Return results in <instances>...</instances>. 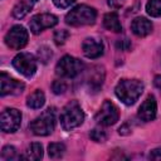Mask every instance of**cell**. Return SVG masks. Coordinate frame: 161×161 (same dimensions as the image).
Returning <instances> with one entry per match:
<instances>
[{"instance_id": "cell-1", "label": "cell", "mask_w": 161, "mask_h": 161, "mask_svg": "<svg viewBox=\"0 0 161 161\" xmlns=\"http://www.w3.org/2000/svg\"><path fill=\"white\" fill-rule=\"evenodd\" d=\"M142 92L143 83L138 79H121L114 88L117 98L127 106L133 104L140 98Z\"/></svg>"}, {"instance_id": "cell-2", "label": "cell", "mask_w": 161, "mask_h": 161, "mask_svg": "<svg viewBox=\"0 0 161 161\" xmlns=\"http://www.w3.org/2000/svg\"><path fill=\"white\" fill-rule=\"evenodd\" d=\"M84 121V113L77 101H70L60 112V125L64 131H70L80 126Z\"/></svg>"}, {"instance_id": "cell-3", "label": "cell", "mask_w": 161, "mask_h": 161, "mask_svg": "<svg viewBox=\"0 0 161 161\" xmlns=\"http://www.w3.org/2000/svg\"><path fill=\"white\" fill-rule=\"evenodd\" d=\"M97 11L88 5H77L65 15V23L70 26H84L94 24Z\"/></svg>"}, {"instance_id": "cell-4", "label": "cell", "mask_w": 161, "mask_h": 161, "mask_svg": "<svg viewBox=\"0 0 161 161\" xmlns=\"http://www.w3.org/2000/svg\"><path fill=\"white\" fill-rule=\"evenodd\" d=\"M55 127V109L48 108L39 117L30 122L29 128L36 136H48Z\"/></svg>"}, {"instance_id": "cell-5", "label": "cell", "mask_w": 161, "mask_h": 161, "mask_svg": "<svg viewBox=\"0 0 161 161\" xmlns=\"http://www.w3.org/2000/svg\"><path fill=\"white\" fill-rule=\"evenodd\" d=\"M83 63L70 55H64L55 65V73L63 78H74L83 70Z\"/></svg>"}, {"instance_id": "cell-6", "label": "cell", "mask_w": 161, "mask_h": 161, "mask_svg": "<svg viewBox=\"0 0 161 161\" xmlns=\"http://www.w3.org/2000/svg\"><path fill=\"white\" fill-rule=\"evenodd\" d=\"M13 67L24 77L30 78L36 72V60L30 53H19L13 59Z\"/></svg>"}, {"instance_id": "cell-7", "label": "cell", "mask_w": 161, "mask_h": 161, "mask_svg": "<svg viewBox=\"0 0 161 161\" xmlns=\"http://www.w3.org/2000/svg\"><path fill=\"white\" fill-rule=\"evenodd\" d=\"M28 31L24 26L21 25H14L5 35V43L9 48L11 49H21L26 45L28 43Z\"/></svg>"}, {"instance_id": "cell-8", "label": "cell", "mask_w": 161, "mask_h": 161, "mask_svg": "<svg viewBox=\"0 0 161 161\" xmlns=\"http://www.w3.org/2000/svg\"><path fill=\"white\" fill-rule=\"evenodd\" d=\"M118 108L111 101H104L101 109L96 114V121L102 126H111L118 121Z\"/></svg>"}, {"instance_id": "cell-9", "label": "cell", "mask_w": 161, "mask_h": 161, "mask_svg": "<svg viewBox=\"0 0 161 161\" xmlns=\"http://www.w3.org/2000/svg\"><path fill=\"white\" fill-rule=\"evenodd\" d=\"M21 113L15 108H6L0 116V127L4 132H15L20 127Z\"/></svg>"}, {"instance_id": "cell-10", "label": "cell", "mask_w": 161, "mask_h": 161, "mask_svg": "<svg viewBox=\"0 0 161 161\" xmlns=\"http://www.w3.org/2000/svg\"><path fill=\"white\" fill-rule=\"evenodd\" d=\"M57 23H58V18L55 15L44 13V14L34 15L31 18L30 23H29V26H30L31 33L39 34L44 29H48V28H52V26L57 25Z\"/></svg>"}, {"instance_id": "cell-11", "label": "cell", "mask_w": 161, "mask_h": 161, "mask_svg": "<svg viewBox=\"0 0 161 161\" xmlns=\"http://www.w3.org/2000/svg\"><path fill=\"white\" fill-rule=\"evenodd\" d=\"M24 83L20 80H16L8 75L6 73H1L0 75V94L6 96V94H19L24 91Z\"/></svg>"}, {"instance_id": "cell-12", "label": "cell", "mask_w": 161, "mask_h": 161, "mask_svg": "<svg viewBox=\"0 0 161 161\" xmlns=\"http://www.w3.org/2000/svg\"><path fill=\"white\" fill-rule=\"evenodd\" d=\"M83 54L89 59L99 58L103 54V43L94 38H87L82 43Z\"/></svg>"}, {"instance_id": "cell-13", "label": "cell", "mask_w": 161, "mask_h": 161, "mask_svg": "<svg viewBox=\"0 0 161 161\" xmlns=\"http://www.w3.org/2000/svg\"><path fill=\"white\" fill-rule=\"evenodd\" d=\"M156 112H157L156 99L153 96H148L138 108V118L145 122L152 121L156 117Z\"/></svg>"}, {"instance_id": "cell-14", "label": "cell", "mask_w": 161, "mask_h": 161, "mask_svg": "<svg viewBox=\"0 0 161 161\" xmlns=\"http://www.w3.org/2000/svg\"><path fill=\"white\" fill-rule=\"evenodd\" d=\"M131 30H132V33L135 35H137L140 38H143V36L148 35L152 31V24L146 18L138 16V18H135L132 20V23H131Z\"/></svg>"}, {"instance_id": "cell-15", "label": "cell", "mask_w": 161, "mask_h": 161, "mask_svg": "<svg viewBox=\"0 0 161 161\" xmlns=\"http://www.w3.org/2000/svg\"><path fill=\"white\" fill-rule=\"evenodd\" d=\"M103 25L106 29H108L109 31L113 33H119L122 30V25L119 21V18L117 15V13L112 11V13H107L103 18Z\"/></svg>"}, {"instance_id": "cell-16", "label": "cell", "mask_w": 161, "mask_h": 161, "mask_svg": "<svg viewBox=\"0 0 161 161\" xmlns=\"http://www.w3.org/2000/svg\"><path fill=\"white\" fill-rule=\"evenodd\" d=\"M44 103H45V96L42 91H35L26 98V106L33 109H38L43 107Z\"/></svg>"}, {"instance_id": "cell-17", "label": "cell", "mask_w": 161, "mask_h": 161, "mask_svg": "<svg viewBox=\"0 0 161 161\" xmlns=\"http://www.w3.org/2000/svg\"><path fill=\"white\" fill-rule=\"evenodd\" d=\"M33 5L30 1H26V0H21L19 1L14 8H13V16L16 18V19H21L24 18L30 10H31Z\"/></svg>"}, {"instance_id": "cell-18", "label": "cell", "mask_w": 161, "mask_h": 161, "mask_svg": "<svg viewBox=\"0 0 161 161\" xmlns=\"http://www.w3.org/2000/svg\"><path fill=\"white\" fill-rule=\"evenodd\" d=\"M42 157H43V146L38 142L31 143L25 152V158L35 161V160H40Z\"/></svg>"}, {"instance_id": "cell-19", "label": "cell", "mask_w": 161, "mask_h": 161, "mask_svg": "<svg viewBox=\"0 0 161 161\" xmlns=\"http://www.w3.org/2000/svg\"><path fill=\"white\" fill-rule=\"evenodd\" d=\"M64 152H65V146L63 143L54 142L48 146V155L52 158H59L64 155Z\"/></svg>"}, {"instance_id": "cell-20", "label": "cell", "mask_w": 161, "mask_h": 161, "mask_svg": "<svg viewBox=\"0 0 161 161\" xmlns=\"http://www.w3.org/2000/svg\"><path fill=\"white\" fill-rule=\"evenodd\" d=\"M146 11L150 16H161V0H148L146 4Z\"/></svg>"}, {"instance_id": "cell-21", "label": "cell", "mask_w": 161, "mask_h": 161, "mask_svg": "<svg viewBox=\"0 0 161 161\" xmlns=\"http://www.w3.org/2000/svg\"><path fill=\"white\" fill-rule=\"evenodd\" d=\"M89 136H91V138H92L93 141H96V142H103V141H106V138H107L106 131H103V130H101V128H93V130L91 131Z\"/></svg>"}, {"instance_id": "cell-22", "label": "cell", "mask_w": 161, "mask_h": 161, "mask_svg": "<svg viewBox=\"0 0 161 161\" xmlns=\"http://www.w3.org/2000/svg\"><path fill=\"white\" fill-rule=\"evenodd\" d=\"M68 38H69V33L67 30H64V29L58 30L54 34V42H55L57 45H63Z\"/></svg>"}, {"instance_id": "cell-23", "label": "cell", "mask_w": 161, "mask_h": 161, "mask_svg": "<svg viewBox=\"0 0 161 161\" xmlns=\"http://www.w3.org/2000/svg\"><path fill=\"white\" fill-rule=\"evenodd\" d=\"M15 155H16V151H15V148L13 146H5L3 148V151H1V157L4 160H8V161L15 158Z\"/></svg>"}, {"instance_id": "cell-24", "label": "cell", "mask_w": 161, "mask_h": 161, "mask_svg": "<svg viewBox=\"0 0 161 161\" xmlns=\"http://www.w3.org/2000/svg\"><path fill=\"white\" fill-rule=\"evenodd\" d=\"M65 89H67V84L63 80H55L53 83V91L55 94H62L65 92Z\"/></svg>"}, {"instance_id": "cell-25", "label": "cell", "mask_w": 161, "mask_h": 161, "mask_svg": "<svg viewBox=\"0 0 161 161\" xmlns=\"http://www.w3.org/2000/svg\"><path fill=\"white\" fill-rule=\"evenodd\" d=\"M38 54H39L40 60H42V62H44V63H45V62L52 57V52H50V50H49V48H47V47H42V48H39Z\"/></svg>"}, {"instance_id": "cell-26", "label": "cell", "mask_w": 161, "mask_h": 161, "mask_svg": "<svg viewBox=\"0 0 161 161\" xmlns=\"http://www.w3.org/2000/svg\"><path fill=\"white\" fill-rule=\"evenodd\" d=\"M74 1H75V0H53L54 5H55L57 8H59V9H65V8L70 6Z\"/></svg>"}, {"instance_id": "cell-27", "label": "cell", "mask_w": 161, "mask_h": 161, "mask_svg": "<svg viewBox=\"0 0 161 161\" xmlns=\"http://www.w3.org/2000/svg\"><path fill=\"white\" fill-rule=\"evenodd\" d=\"M116 47H117L118 49H121V50H127V49L131 47V43H130L127 39H122V40H118V42H117Z\"/></svg>"}, {"instance_id": "cell-28", "label": "cell", "mask_w": 161, "mask_h": 161, "mask_svg": "<svg viewBox=\"0 0 161 161\" xmlns=\"http://www.w3.org/2000/svg\"><path fill=\"white\" fill-rule=\"evenodd\" d=\"M148 157H150L151 160H161V147L152 150V151L150 152Z\"/></svg>"}, {"instance_id": "cell-29", "label": "cell", "mask_w": 161, "mask_h": 161, "mask_svg": "<svg viewBox=\"0 0 161 161\" xmlns=\"http://www.w3.org/2000/svg\"><path fill=\"white\" fill-rule=\"evenodd\" d=\"M125 1L126 0H107V4L113 9H118L125 4Z\"/></svg>"}, {"instance_id": "cell-30", "label": "cell", "mask_w": 161, "mask_h": 161, "mask_svg": "<svg viewBox=\"0 0 161 161\" xmlns=\"http://www.w3.org/2000/svg\"><path fill=\"white\" fill-rule=\"evenodd\" d=\"M153 84H155V87L161 92V75H156V77H155Z\"/></svg>"}, {"instance_id": "cell-31", "label": "cell", "mask_w": 161, "mask_h": 161, "mask_svg": "<svg viewBox=\"0 0 161 161\" xmlns=\"http://www.w3.org/2000/svg\"><path fill=\"white\" fill-rule=\"evenodd\" d=\"M31 1H36V0H31Z\"/></svg>"}]
</instances>
